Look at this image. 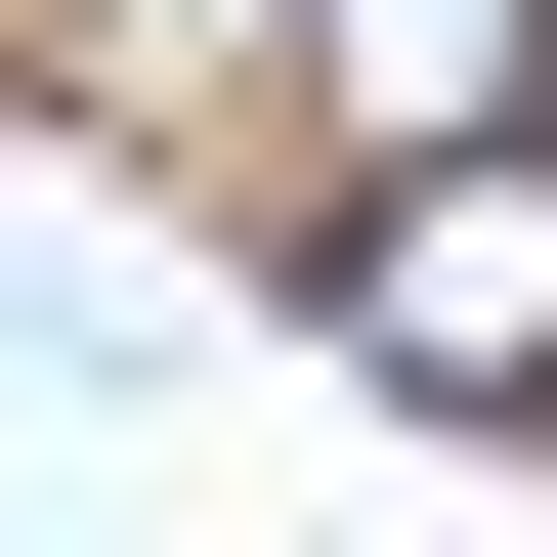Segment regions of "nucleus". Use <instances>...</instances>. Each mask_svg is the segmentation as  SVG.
I'll list each match as a JSON object with an SVG mask.
<instances>
[{
  "label": "nucleus",
  "instance_id": "1",
  "mask_svg": "<svg viewBox=\"0 0 557 557\" xmlns=\"http://www.w3.org/2000/svg\"><path fill=\"white\" fill-rule=\"evenodd\" d=\"M515 129H557V0H300V44H258V172H300V214L515 172Z\"/></svg>",
  "mask_w": 557,
  "mask_h": 557
}]
</instances>
